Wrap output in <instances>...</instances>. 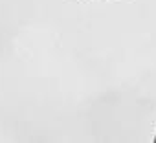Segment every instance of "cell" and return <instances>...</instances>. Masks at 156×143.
Listing matches in <instances>:
<instances>
[{
    "label": "cell",
    "mask_w": 156,
    "mask_h": 143,
    "mask_svg": "<svg viewBox=\"0 0 156 143\" xmlns=\"http://www.w3.org/2000/svg\"><path fill=\"white\" fill-rule=\"evenodd\" d=\"M154 141H156V139H154Z\"/></svg>",
    "instance_id": "1"
}]
</instances>
